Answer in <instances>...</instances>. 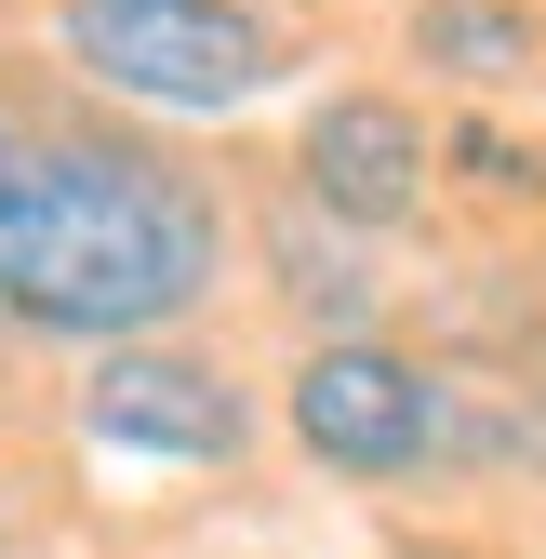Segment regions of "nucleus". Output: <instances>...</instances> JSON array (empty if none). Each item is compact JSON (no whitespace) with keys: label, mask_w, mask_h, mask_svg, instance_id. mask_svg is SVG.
Wrapping results in <instances>:
<instances>
[{"label":"nucleus","mask_w":546,"mask_h":559,"mask_svg":"<svg viewBox=\"0 0 546 559\" xmlns=\"http://www.w3.org/2000/svg\"><path fill=\"white\" fill-rule=\"evenodd\" d=\"M227 280L214 187L120 133H27L0 160V320L67 346H147Z\"/></svg>","instance_id":"nucleus-1"},{"label":"nucleus","mask_w":546,"mask_h":559,"mask_svg":"<svg viewBox=\"0 0 546 559\" xmlns=\"http://www.w3.org/2000/svg\"><path fill=\"white\" fill-rule=\"evenodd\" d=\"M54 53L174 120H227L253 94H281L294 67L281 14H253V0H54Z\"/></svg>","instance_id":"nucleus-2"},{"label":"nucleus","mask_w":546,"mask_h":559,"mask_svg":"<svg viewBox=\"0 0 546 559\" xmlns=\"http://www.w3.org/2000/svg\"><path fill=\"white\" fill-rule=\"evenodd\" d=\"M427 120L400 107V94H320L307 133H294V200L333 227H360V240H400L427 214Z\"/></svg>","instance_id":"nucleus-5"},{"label":"nucleus","mask_w":546,"mask_h":559,"mask_svg":"<svg viewBox=\"0 0 546 559\" xmlns=\"http://www.w3.org/2000/svg\"><path fill=\"white\" fill-rule=\"evenodd\" d=\"M266 266H281V307H307L320 333H373V240L360 227L281 200V214H266Z\"/></svg>","instance_id":"nucleus-6"},{"label":"nucleus","mask_w":546,"mask_h":559,"mask_svg":"<svg viewBox=\"0 0 546 559\" xmlns=\"http://www.w3.org/2000/svg\"><path fill=\"white\" fill-rule=\"evenodd\" d=\"M414 53L440 67V81L507 94V81L546 67V14H533V0H414Z\"/></svg>","instance_id":"nucleus-7"},{"label":"nucleus","mask_w":546,"mask_h":559,"mask_svg":"<svg viewBox=\"0 0 546 559\" xmlns=\"http://www.w3.org/2000/svg\"><path fill=\"white\" fill-rule=\"evenodd\" d=\"M414 559H480V546H414Z\"/></svg>","instance_id":"nucleus-8"},{"label":"nucleus","mask_w":546,"mask_h":559,"mask_svg":"<svg viewBox=\"0 0 546 559\" xmlns=\"http://www.w3.org/2000/svg\"><path fill=\"white\" fill-rule=\"evenodd\" d=\"M81 440L94 453H133V466H240L253 453V400L214 346H94L81 373Z\"/></svg>","instance_id":"nucleus-4"},{"label":"nucleus","mask_w":546,"mask_h":559,"mask_svg":"<svg viewBox=\"0 0 546 559\" xmlns=\"http://www.w3.org/2000/svg\"><path fill=\"white\" fill-rule=\"evenodd\" d=\"M281 413H294V453L320 479H360V493L427 479L440 440H453V386L387 333H320L294 360V386H281Z\"/></svg>","instance_id":"nucleus-3"}]
</instances>
